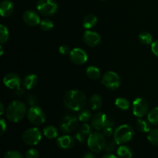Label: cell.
<instances>
[{"label": "cell", "instance_id": "6da1fadb", "mask_svg": "<svg viewBox=\"0 0 158 158\" xmlns=\"http://www.w3.org/2000/svg\"><path fill=\"white\" fill-rule=\"evenodd\" d=\"M86 103V98L83 92L77 89L68 91L63 97V104L67 109L73 111H80Z\"/></svg>", "mask_w": 158, "mask_h": 158}, {"label": "cell", "instance_id": "7a4b0ae2", "mask_svg": "<svg viewBox=\"0 0 158 158\" xmlns=\"http://www.w3.org/2000/svg\"><path fill=\"white\" fill-rule=\"evenodd\" d=\"M27 113L26 106L24 103L19 100L11 102L6 109V117L8 120L12 123L21 121Z\"/></svg>", "mask_w": 158, "mask_h": 158}, {"label": "cell", "instance_id": "3957f363", "mask_svg": "<svg viewBox=\"0 0 158 158\" xmlns=\"http://www.w3.org/2000/svg\"><path fill=\"white\" fill-rule=\"evenodd\" d=\"M134 134V130L130 125H120L114 131V140L117 144H124L132 140Z\"/></svg>", "mask_w": 158, "mask_h": 158}, {"label": "cell", "instance_id": "277c9868", "mask_svg": "<svg viewBox=\"0 0 158 158\" xmlns=\"http://www.w3.org/2000/svg\"><path fill=\"white\" fill-rule=\"evenodd\" d=\"M106 143L105 136L100 132L91 133L87 138L88 148L94 153H99L103 151L105 148Z\"/></svg>", "mask_w": 158, "mask_h": 158}, {"label": "cell", "instance_id": "5b68a950", "mask_svg": "<svg viewBox=\"0 0 158 158\" xmlns=\"http://www.w3.org/2000/svg\"><path fill=\"white\" fill-rule=\"evenodd\" d=\"M27 118L32 124L40 126L46 122V116L41 107L34 105L27 111Z\"/></svg>", "mask_w": 158, "mask_h": 158}, {"label": "cell", "instance_id": "8992f818", "mask_svg": "<svg viewBox=\"0 0 158 158\" xmlns=\"http://www.w3.org/2000/svg\"><path fill=\"white\" fill-rule=\"evenodd\" d=\"M37 10L44 16L53 15L58 10V5L55 0H38Z\"/></svg>", "mask_w": 158, "mask_h": 158}, {"label": "cell", "instance_id": "52a82bcc", "mask_svg": "<svg viewBox=\"0 0 158 158\" xmlns=\"http://www.w3.org/2000/svg\"><path fill=\"white\" fill-rule=\"evenodd\" d=\"M23 141L28 146L37 145L42 139V133L37 127H31L26 130L23 134Z\"/></svg>", "mask_w": 158, "mask_h": 158}, {"label": "cell", "instance_id": "ba28073f", "mask_svg": "<svg viewBox=\"0 0 158 158\" xmlns=\"http://www.w3.org/2000/svg\"><path fill=\"white\" fill-rule=\"evenodd\" d=\"M101 83L105 87L111 90H115L120 86L121 80L120 76L114 71H108L103 74Z\"/></svg>", "mask_w": 158, "mask_h": 158}, {"label": "cell", "instance_id": "9c48e42d", "mask_svg": "<svg viewBox=\"0 0 158 158\" xmlns=\"http://www.w3.org/2000/svg\"><path fill=\"white\" fill-rule=\"evenodd\" d=\"M79 120L73 115H66L63 117L60 123V128L64 134H71L78 127Z\"/></svg>", "mask_w": 158, "mask_h": 158}, {"label": "cell", "instance_id": "30bf717a", "mask_svg": "<svg viewBox=\"0 0 158 158\" xmlns=\"http://www.w3.org/2000/svg\"><path fill=\"white\" fill-rule=\"evenodd\" d=\"M149 105L143 98H137L133 102V114L135 117L142 118L148 114Z\"/></svg>", "mask_w": 158, "mask_h": 158}, {"label": "cell", "instance_id": "8fae6325", "mask_svg": "<svg viewBox=\"0 0 158 158\" xmlns=\"http://www.w3.org/2000/svg\"><path fill=\"white\" fill-rule=\"evenodd\" d=\"M69 59L71 62L76 65H83L86 63L88 56L83 49L80 48H74L69 52Z\"/></svg>", "mask_w": 158, "mask_h": 158}, {"label": "cell", "instance_id": "7c38bea8", "mask_svg": "<svg viewBox=\"0 0 158 158\" xmlns=\"http://www.w3.org/2000/svg\"><path fill=\"white\" fill-rule=\"evenodd\" d=\"M83 40L86 46H90V47H95L100 43L101 37H100V34L97 33V32L86 29L83 34Z\"/></svg>", "mask_w": 158, "mask_h": 158}, {"label": "cell", "instance_id": "4fadbf2b", "mask_svg": "<svg viewBox=\"0 0 158 158\" xmlns=\"http://www.w3.org/2000/svg\"><path fill=\"white\" fill-rule=\"evenodd\" d=\"M109 118L103 113L100 112L96 114L91 119V125L96 131H102L107 125Z\"/></svg>", "mask_w": 158, "mask_h": 158}, {"label": "cell", "instance_id": "5bb4252c", "mask_svg": "<svg viewBox=\"0 0 158 158\" xmlns=\"http://www.w3.org/2000/svg\"><path fill=\"white\" fill-rule=\"evenodd\" d=\"M3 83L9 89H16L20 86L21 80L17 74L14 73H9L6 74L3 78Z\"/></svg>", "mask_w": 158, "mask_h": 158}, {"label": "cell", "instance_id": "9a60e30c", "mask_svg": "<svg viewBox=\"0 0 158 158\" xmlns=\"http://www.w3.org/2000/svg\"><path fill=\"white\" fill-rule=\"evenodd\" d=\"M23 19L26 25L29 26H36L40 24V15L37 14L36 12L33 10H27L23 13Z\"/></svg>", "mask_w": 158, "mask_h": 158}, {"label": "cell", "instance_id": "2e32d148", "mask_svg": "<svg viewBox=\"0 0 158 158\" xmlns=\"http://www.w3.org/2000/svg\"><path fill=\"white\" fill-rule=\"evenodd\" d=\"M75 140L69 135H63L59 137L56 140V144L59 148L62 150H69L74 146Z\"/></svg>", "mask_w": 158, "mask_h": 158}, {"label": "cell", "instance_id": "e0dca14e", "mask_svg": "<svg viewBox=\"0 0 158 158\" xmlns=\"http://www.w3.org/2000/svg\"><path fill=\"white\" fill-rule=\"evenodd\" d=\"M91 134V127L87 123H83L81 127H80V130L77 132L75 135L76 140H78L80 143H83L86 138H88Z\"/></svg>", "mask_w": 158, "mask_h": 158}, {"label": "cell", "instance_id": "ac0fdd59", "mask_svg": "<svg viewBox=\"0 0 158 158\" xmlns=\"http://www.w3.org/2000/svg\"><path fill=\"white\" fill-rule=\"evenodd\" d=\"M14 5L10 0H3L0 4V14L2 17H9L13 12Z\"/></svg>", "mask_w": 158, "mask_h": 158}, {"label": "cell", "instance_id": "d6986e66", "mask_svg": "<svg viewBox=\"0 0 158 158\" xmlns=\"http://www.w3.org/2000/svg\"><path fill=\"white\" fill-rule=\"evenodd\" d=\"M38 84V77L35 74H29L23 80V85L26 89H32Z\"/></svg>", "mask_w": 158, "mask_h": 158}, {"label": "cell", "instance_id": "ffe728a7", "mask_svg": "<svg viewBox=\"0 0 158 158\" xmlns=\"http://www.w3.org/2000/svg\"><path fill=\"white\" fill-rule=\"evenodd\" d=\"M103 101L99 94H94L89 100V106L93 111H97L101 108Z\"/></svg>", "mask_w": 158, "mask_h": 158}, {"label": "cell", "instance_id": "44dd1931", "mask_svg": "<svg viewBox=\"0 0 158 158\" xmlns=\"http://www.w3.org/2000/svg\"><path fill=\"white\" fill-rule=\"evenodd\" d=\"M97 17L95 15L89 14L85 16L83 21V26L86 29H91L97 25Z\"/></svg>", "mask_w": 158, "mask_h": 158}, {"label": "cell", "instance_id": "7402d4cb", "mask_svg": "<svg viewBox=\"0 0 158 158\" xmlns=\"http://www.w3.org/2000/svg\"><path fill=\"white\" fill-rule=\"evenodd\" d=\"M43 135L49 140H53L56 139L58 136V131L54 126L49 125V126L46 127L43 129Z\"/></svg>", "mask_w": 158, "mask_h": 158}, {"label": "cell", "instance_id": "603a6c76", "mask_svg": "<svg viewBox=\"0 0 158 158\" xmlns=\"http://www.w3.org/2000/svg\"><path fill=\"white\" fill-rule=\"evenodd\" d=\"M86 76H87L90 80H98V79L100 78V76H101L100 69L94 66H88L86 69Z\"/></svg>", "mask_w": 158, "mask_h": 158}, {"label": "cell", "instance_id": "cb8c5ba5", "mask_svg": "<svg viewBox=\"0 0 158 158\" xmlns=\"http://www.w3.org/2000/svg\"><path fill=\"white\" fill-rule=\"evenodd\" d=\"M117 156L119 158H132L133 152L129 147L122 144L117 149Z\"/></svg>", "mask_w": 158, "mask_h": 158}, {"label": "cell", "instance_id": "d4e9b609", "mask_svg": "<svg viewBox=\"0 0 158 158\" xmlns=\"http://www.w3.org/2000/svg\"><path fill=\"white\" fill-rule=\"evenodd\" d=\"M77 118H78L79 121L81 122V123H87L92 119V114L89 110L82 109L81 110H80Z\"/></svg>", "mask_w": 158, "mask_h": 158}, {"label": "cell", "instance_id": "484cf974", "mask_svg": "<svg viewBox=\"0 0 158 158\" xmlns=\"http://www.w3.org/2000/svg\"><path fill=\"white\" fill-rule=\"evenodd\" d=\"M148 120L154 126H158V106L153 108L148 114Z\"/></svg>", "mask_w": 158, "mask_h": 158}, {"label": "cell", "instance_id": "4316f807", "mask_svg": "<svg viewBox=\"0 0 158 158\" xmlns=\"http://www.w3.org/2000/svg\"><path fill=\"white\" fill-rule=\"evenodd\" d=\"M150 122L143 119H138L137 122V128L140 132L142 133H149L151 131V126Z\"/></svg>", "mask_w": 158, "mask_h": 158}, {"label": "cell", "instance_id": "83f0119b", "mask_svg": "<svg viewBox=\"0 0 158 158\" xmlns=\"http://www.w3.org/2000/svg\"><path fill=\"white\" fill-rule=\"evenodd\" d=\"M115 106L119 109L122 110H127L129 108L131 107V104L130 102L128 101L127 99L123 98V97H120V98L116 99L115 100Z\"/></svg>", "mask_w": 158, "mask_h": 158}, {"label": "cell", "instance_id": "f1b7e54d", "mask_svg": "<svg viewBox=\"0 0 158 158\" xmlns=\"http://www.w3.org/2000/svg\"><path fill=\"white\" fill-rule=\"evenodd\" d=\"M9 38V32L8 28L4 25H0V43L5 44L8 42Z\"/></svg>", "mask_w": 158, "mask_h": 158}, {"label": "cell", "instance_id": "f546056e", "mask_svg": "<svg viewBox=\"0 0 158 158\" xmlns=\"http://www.w3.org/2000/svg\"><path fill=\"white\" fill-rule=\"evenodd\" d=\"M148 140L152 145L158 147V128H154L149 131Z\"/></svg>", "mask_w": 158, "mask_h": 158}, {"label": "cell", "instance_id": "4dcf8cb0", "mask_svg": "<svg viewBox=\"0 0 158 158\" xmlns=\"http://www.w3.org/2000/svg\"><path fill=\"white\" fill-rule=\"evenodd\" d=\"M139 41L143 45H150L153 43V37L151 33L148 32H140L138 36Z\"/></svg>", "mask_w": 158, "mask_h": 158}, {"label": "cell", "instance_id": "1f68e13d", "mask_svg": "<svg viewBox=\"0 0 158 158\" xmlns=\"http://www.w3.org/2000/svg\"><path fill=\"white\" fill-rule=\"evenodd\" d=\"M114 122L113 121V120L109 119V121H108L107 125H106V126L105 127L104 129L103 130V135H104L105 137H107L112 136L113 134H114Z\"/></svg>", "mask_w": 158, "mask_h": 158}, {"label": "cell", "instance_id": "d6a6232c", "mask_svg": "<svg viewBox=\"0 0 158 158\" xmlns=\"http://www.w3.org/2000/svg\"><path fill=\"white\" fill-rule=\"evenodd\" d=\"M40 26L43 31H49L53 28L54 24L52 20H50L49 19H43L40 22Z\"/></svg>", "mask_w": 158, "mask_h": 158}, {"label": "cell", "instance_id": "836d02e7", "mask_svg": "<svg viewBox=\"0 0 158 158\" xmlns=\"http://www.w3.org/2000/svg\"><path fill=\"white\" fill-rule=\"evenodd\" d=\"M4 158H25L23 154L18 151H9L5 154Z\"/></svg>", "mask_w": 158, "mask_h": 158}, {"label": "cell", "instance_id": "e575fe53", "mask_svg": "<svg viewBox=\"0 0 158 158\" xmlns=\"http://www.w3.org/2000/svg\"><path fill=\"white\" fill-rule=\"evenodd\" d=\"M25 158H40V152L35 148H31L26 151Z\"/></svg>", "mask_w": 158, "mask_h": 158}, {"label": "cell", "instance_id": "d590c367", "mask_svg": "<svg viewBox=\"0 0 158 158\" xmlns=\"http://www.w3.org/2000/svg\"><path fill=\"white\" fill-rule=\"evenodd\" d=\"M117 143H116L115 140H112V141H110L109 143H106V146H105L104 149L106 150V152H112L114 151V150L116 148Z\"/></svg>", "mask_w": 158, "mask_h": 158}, {"label": "cell", "instance_id": "8d00e7d4", "mask_svg": "<svg viewBox=\"0 0 158 158\" xmlns=\"http://www.w3.org/2000/svg\"><path fill=\"white\" fill-rule=\"evenodd\" d=\"M70 51L71 50L69 49V47L68 46H66V45H63V46H61L59 48V52L62 55H67V54H69Z\"/></svg>", "mask_w": 158, "mask_h": 158}, {"label": "cell", "instance_id": "74e56055", "mask_svg": "<svg viewBox=\"0 0 158 158\" xmlns=\"http://www.w3.org/2000/svg\"><path fill=\"white\" fill-rule=\"evenodd\" d=\"M151 51L154 56L158 57V40L151 43Z\"/></svg>", "mask_w": 158, "mask_h": 158}, {"label": "cell", "instance_id": "f35d334b", "mask_svg": "<svg viewBox=\"0 0 158 158\" xmlns=\"http://www.w3.org/2000/svg\"><path fill=\"white\" fill-rule=\"evenodd\" d=\"M36 100H37L36 97H35L34 95L28 96L27 103H29V105H31V106H34V105H35V103H36Z\"/></svg>", "mask_w": 158, "mask_h": 158}, {"label": "cell", "instance_id": "ab89813d", "mask_svg": "<svg viewBox=\"0 0 158 158\" xmlns=\"http://www.w3.org/2000/svg\"><path fill=\"white\" fill-rule=\"evenodd\" d=\"M0 127H1V133L0 134H1V135H2L5 131H6V127H7L6 121L3 118H1V120H0Z\"/></svg>", "mask_w": 158, "mask_h": 158}, {"label": "cell", "instance_id": "60d3db41", "mask_svg": "<svg viewBox=\"0 0 158 158\" xmlns=\"http://www.w3.org/2000/svg\"><path fill=\"white\" fill-rule=\"evenodd\" d=\"M15 94H16L17 96H23V94H24V90H23V88L19 86V87L15 89Z\"/></svg>", "mask_w": 158, "mask_h": 158}, {"label": "cell", "instance_id": "b9f144b4", "mask_svg": "<svg viewBox=\"0 0 158 158\" xmlns=\"http://www.w3.org/2000/svg\"><path fill=\"white\" fill-rule=\"evenodd\" d=\"M83 158H96V157L94 154H91V153H86V154L83 155Z\"/></svg>", "mask_w": 158, "mask_h": 158}, {"label": "cell", "instance_id": "7bdbcfd3", "mask_svg": "<svg viewBox=\"0 0 158 158\" xmlns=\"http://www.w3.org/2000/svg\"><path fill=\"white\" fill-rule=\"evenodd\" d=\"M5 112V107H4V105H3L2 103H0V115H2Z\"/></svg>", "mask_w": 158, "mask_h": 158}, {"label": "cell", "instance_id": "ee69618b", "mask_svg": "<svg viewBox=\"0 0 158 158\" xmlns=\"http://www.w3.org/2000/svg\"><path fill=\"white\" fill-rule=\"evenodd\" d=\"M102 158H117L116 157L115 155L114 154H105Z\"/></svg>", "mask_w": 158, "mask_h": 158}, {"label": "cell", "instance_id": "f6af8a7d", "mask_svg": "<svg viewBox=\"0 0 158 158\" xmlns=\"http://www.w3.org/2000/svg\"><path fill=\"white\" fill-rule=\"evenodd\" d=\"M0 49H1V53H0V55L2 56L3 55V47H2V45H1V46H0Z\"/></svg>", "mask_w": 158, "mask_h": 158}]
</instances>
